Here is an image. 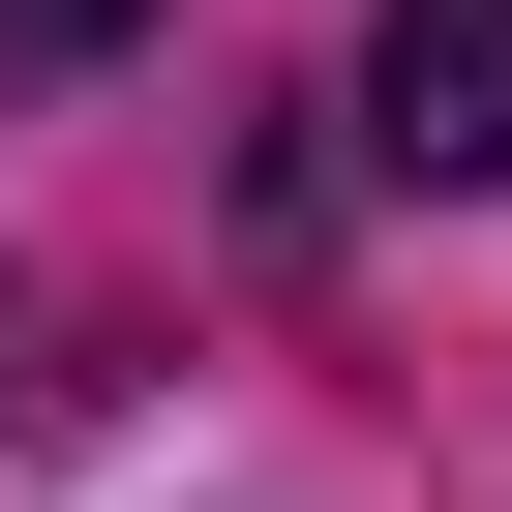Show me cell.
I'll return each instance as SVG.
<instances>
[{"instance_id": "6da1fadb", "label": "cell", "mask_w": 512, "mask_h": 512, "mask_svg": "<svg viewBox=\"0 0 512 512\" xmlns=\"http://www.w3.org/2000/svg\"><path fill=\"white\" fill-rule=\"evenodd\" d=\"M362 121H392V181H512V0H392Z\"/></svg>"}, {"instance_id": "7a4b0ae2", "label": "cell", "mask_w": 512, "mask_h": 512, "mask_svg": "<svg viewBox=\"0 0 512 512\" xmlns=\"http://www.w3.org/2000/svg\"><path fill=\"white\" fill-rule=\"evenodd\" d=\"M151 31V0H0V61H121Z\"/></svg>"}]
</instances>
